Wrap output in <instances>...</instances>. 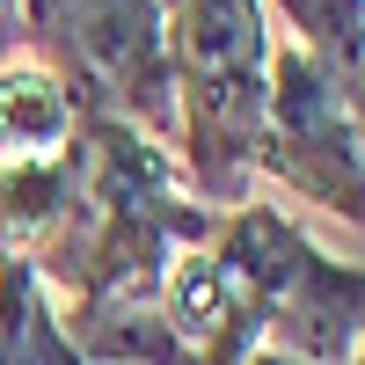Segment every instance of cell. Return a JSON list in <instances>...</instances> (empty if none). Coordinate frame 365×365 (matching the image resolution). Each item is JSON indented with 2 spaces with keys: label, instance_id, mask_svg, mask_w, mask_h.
I'll use <instances>...</instances> for the list:
<instances>
[{
  "label": "cell",
  "instance_id": "cell-3",
  "mask_svg": "<svg viewBox=\"0 0 365 365\" xmlns=\"http://www.w3.org/2000/svg\"><path fill=\"white\" fill-rule=\"evenodd\" d=\"M37 51L66 73L81 117H117L175 154V81L161 0H22Z\"/></svg>",
  "mask_w": 365,
  "mask_h": 365
},
{
  "label": "cell",
  "instance_id": "cell-2",
  "mask_svg": "<svg viewBox=\"0 0 365 365\" xmlns=\"http://www.w3.org/2000/svg\"><path fill=\"white\" fill-rule=\"evenodd\" d=\"M205 249L220 256L234 292L256 307L263 344H278L307 365H344L365 329V270L314 249L278 205H227L212 212Z\"/></svg>",
  "mask_w": 365,
  "mask_h": 365
},
{
  "label": "cell",
  "instance_id": "cell-7",
  "mask_svg": "<svg viewBox=\"0 0 365 365\" xmlns=\"http://www.w3.org/2000/svg\"><path fill=\"white\" fill-rule=\"evenodd\" d=\"M241 365H307V358H292V351H278V344H256Z\"/></svg>",
  "mask_w": 365,
  "mask_h": 365
},
{
  "label": "cell",
  "instance_id": "cell-1",
  "mask_svg": "<svg viewBox=\"0 0 365 365\" xmlns=\"http://www.w3.org/2000/svg\"><path fill=\"white\" fill-rule=\"evenodd\" d=\"M168 81H175V161L190 197L227 212L256 175L270 96V15L263 0H161Z\"/></svg>",
  "mask_w": 365,
  "mask_h": 365
},
{
  "label": "cell",
  "instance_id": "cell-10",
  "mask_svg": "<svg viewBox=\"0 0 365 365\" xmlns=\"http://www.w3.org/2000/svg\"><path fill=\"white\" fill-rule=\"evenodd\" d=\"M358 117H365V66H358Z\"/></svg>",
  "mask_w": 365,
  "mask_h": 365
},
{
  "label": "cell",
  "instance_id": "cell-4",
  "mask_svg": "<svg viewBox=\"0 0 365 365\" xmlns=\"http://www.w3.org/2000/svg\"><path fill=\"white\" fill-rule=\"evenodd\" d=\"M256 175H270L299 205L336 212L344 227H365V117H358V96L329 66H314L299 44L270 51Z\"/></svg>",
  "mask_w": 365,
  "mask_h": 365
},
{
  "label": "cell",
  "instance_id": "cell-5",
  "mask_svg": "<svg viewBox=\"0 0 365 365\" xmlns=\"http://www.w3.org/2000/svg\"><path fill=\"white\" fill-rule=\"evenodd\" d=\"M81 103L44 51L0 58V168H44L81 146Z\"/></svg>",
  "mask_w": 365,
  "mask_h": 365
},
{
  "label": "cell",
  "instance_id": "cell-9",
  "mask_svg": "<svg viewBox=\"0 0 365 365\" xmlns=\"http://www.w3.org/2000/svg\"><path fill=\"white\" fill-rule=\"evenodd\" d=\"M344 365H365V329H358V351H351V358H344Z\"/></svg>",
  "mask_w": 365,
  "mask_h": 365
},
{
  "label": "cell",
  "instance_id": "cell-6",
  "mask_svg": "<svg viewBox=\"0 0 365 365\" xmlns=\"http://www.w3.org/2000/svg\"><path fill=\"white\" fill-rule=\"evenodd\" d=\"M285 22L299 51L314 58V66H329L351 96H358V66H365V0H270Z\"/></svg>",
  "mask_w": 365,
  "mask_h": 365
},
{
  "label": "cell",
  "instance_id": "cell-8",
  "mask_svg": "<svg viewBox=\"0 0 365 365\" xmlns=\"http://www.w3.org/2000/svg\"><path fill=\"white\" fill-rule=\"evenodd\" d=\"M15 51V29H8V8H0V58Z\"/></svg>",
  "mask_w": 365,
  "mask_h": 365
}]
</instances>
